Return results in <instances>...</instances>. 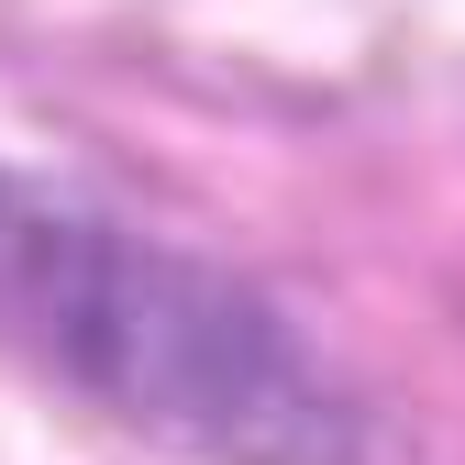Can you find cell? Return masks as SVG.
<instances>
[{
	"mask_svg": "<svg viewBox=\"0 0 465 465\" xmlns=\"http://www.w3.org/2000/svg\"><path fill=\"white\" fill-rule=\"evenodd\" d=\"M0 355L189 465H366V399L244 266L0 166Z\"/></svg>",
	"mask_w": 465,
	"mask_h": 465,
	"instance_id": "6da1fadb",
	"label": "cell"
}]
</instances>
